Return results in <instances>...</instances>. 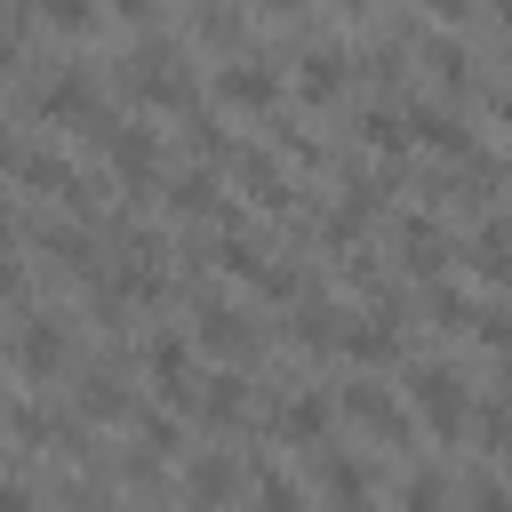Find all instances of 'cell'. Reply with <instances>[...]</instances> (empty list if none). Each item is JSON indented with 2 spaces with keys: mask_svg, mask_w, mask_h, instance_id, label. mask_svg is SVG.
Instances as JSON below:
<instances>
[{
  "mask_svg": "<svg viewBox=\"0 0 512 512\" xmlns=\"http://www.w3.org/2000/svg\"><path fill=\"white\" fill-rule=\"evenodd\" d=\"M408 408H416V424H424L432 440H456V432L472 424V392H464V376H448V368H416V376H408Z\"/></svg>",
  "mask_w": 512,
  "mask_h": 512,
  "instance_id": "6da1fadb",
  "label": "cell"
},
{
  "mask_svg": "<svg viewBox=\"0 0 512 512\" xmlns=\"http://www.w3.org/2000/svg\"><path fill=\"white\" fill-rule=\"evenodd\" d=\"M96 136H104V152H112V168H120L128 184L152 176V128H112V120H96Z\"/></svg>",
  "mask_w": 512,
  "mask_h": 512,
  "instance_id": "7a4b0ae2",
  "label": "cell"
},
{
  "mask_svg": "<svg viewBox=\"0 0 512 512\" xmlns=\"http://www.w3.org/2000/svg\"><path fill=\"white\" fill-rule=\"evenodd\" d=\"M16 360H24V376H32V384H48V376L64 368V328H56V320H24Z\"/></svg>",
  "mask_w": 512,
  "mask_h": 512,
  "instance_id": "3957f363",
  "label": "cell"
},
{
  "mask_svg": "<svg viewBox=\"0 0 512 512\" xmlns=\"http://www.w3.org/2000/svg\"><path fill=\"white\" fill-rule=\"evenodd\" d=\"M216 96H224V104H240V112H256V104H272V96H280V80H272L264 64H224V72H216Z\"/></svg>",
  "mask_w": 512,
  "mask_h": 512,
  "instance_id": "277c9868",
  "label": "cell"
},
{
  "mask_svg": "<svg viewBox=\"0 0 512 512\" xmlns=\"http://www.w3.org/2000/svg\"><path fill=\"white\" fill-rule=\"evenodd\" d=\"M408 136L432 144V152H464V144H472V136L456 128V112H440V104H416V112H408Z\"/></svg>",
  "mask_w": 512,
  "mask_h": 512,
  "instance_id": "5b68a950",
  "label": "cell"
},
{
  "mask_svg": "<svg viewBox=\"0 0 512 512\" xmlns=\"http://www.w3.org/2000/svg\"><path fill=\"white\" fill-rule=\"evenodd\" d=\"M240 192H248L256 208H288V184H280L272 160H240Z\"/></svg>",
  "mask_w": 512,
  "mask_h": 512,
  "instance_id": "8992f818",
  "label": "cell"
},
{
  "mask_svg": "<svg viewBox=\"0 0 512 512\" xmlns=\"http://www.w3.org/2000/svg\"><path fill=\"white\" fill-rule=\"evenodd\" d=\"M344 352L352 360H392L400 336H392V320H360V328H344Z\"/></svg>",
  "mask_w": 512,
  "mask_h": 512,
  "instance_id": "52a82bcc",
  "label": "cell"
},
{
  "mask_svg": "<svg viewBox=\"0 0 512 512\" xmlns=\"http://www.w3.org/2000/svg\"><path fill=\"white\" fill-rule=\"evenodd\" d=\"M296 88H304V96H336V88H344V56H336V48H320V56H304V72H296Z\"/></svg>",
  "mask_w": 512,
  "mask_h": 512,
  "instance_id": "ba28073f",
  "label": "cell"
},
{
  "mask_svg": "<svg viewBox=\"0 0 512 512\" xmlns=\"http://www.w3.org/2000/svg\"><path fill=\"white\" fill-rule=\"evenodd\" d=\"M344 408H352L360 424H376V432H400V408H392L376 384H352V392H344Z\"/></svg>",
  "mask_w": 512,
  "mask_h": 512,
  "instance_id": "9c48e42d",
  "label": "cell"
},
{
  "mask_svg": "<svg viewBox=\"0 0 512 512\" xmlns=\"http://www.w3.org/2000/svg\"><path fill=\"white\" fill-rule=\"evenodd\" d=\"M472 264H480L488 280H504V272H512V232H504V224H488V232L472 240Z\"/></svg>",
  "mask_w": 512,
  "mask_h": 512,
  "instance_id": "30bf717a",
  "label": "cell"
},
{
  "mask_svg": "<svg viewBox=\"0 0 512 512\" xmlns=\"http://www.w3.org/2000/svg\"><path fill=\"white\" fill-rule=\"evenodd\" d=\"M144 360H152V376H160V384H176V376H184V360H192V344H184V336H176V328H160V336H152V352H144Z\"/></svg>",
  "mask_w": 512,
  "mask_h": 512,
  "instance_id": "8fae6325",
  "label": "cell"
},
{
  "mask_svg": "<svg viewBox=\"0 0 512 512\" xmlns=\"http://www.w3.org/2000/svg\"><path fill=\"white\" fill-rule=\"evenodd\" d=\"M280 424H288V440H320V432H328V400H312V392H296Z\"/></svg>",
  "mask_w": 512,
  "mask_h": 512,
  "instance_id": "7c38bea8",
  "label": "cell"
},
{
  "mask_svg": "<svg viewBox=\"0 0 512 512\" xmlns=\"http://www.w3.org/2000/svg\"><path fill=\"white\" fill-rule=\"evenodd\" d=\"M200 344H208V352H248L240 312H208V320H200Z\"/></svg>",
  "mask_w": 512,
  "mask_h": 512,
  "instance_id": "4fadbf2b",
  "label": "cell"
},
{
  "mask_svg": "<svg viewBox=\"0 0 512 512\" xmlns=\"http://www.w3.org/2000/svg\"><path fill=\"white\" fill-rule=\"evenodd\" d=\"M200 408H208L216 424H232V416L248 408V392H240V376H208V392H200Z\"/></svg>",
  "mask_w": 512,
  "mask_h": 512,
  "instance_id": "5bb4252c",
  "label": "cell"
},
{
  "mask_svg": "<svg viewBox=\"0 0 512 512\" xmlns=\"http://www.w3.org/2000/svg\"><path fill=\"white\" fill-rule=\"evenodd\" d=\"M16 176H24V184H40V192H64V184H72V168H64L56 152H32V160H16Z\"/></svg>",
  "mask_w": 512,
  "mask_h": 512,
  "instance_id": "9a60e30c",
  "label": "cell"
},
{
  "mask_svg": "<svg viewBox=\"0 0 512 512\" xmlns=\"http://www.w3.org/2000/svg\"><path fill=\"white\" fill-rule=\"evenodd\" d=\"M168 208H176V216H208V208H216V184H208V176H176Z\"/></svg>",
  "mask_w": 512,
  "mask_h": 512,
  "instance_id": "2e32d148",
  "label": "cell"
},
{
  "mask_svg": "<svg viewBox=\"0 0 512 512\" xmlns=\"http://www.w3.org/2000/svg\"><path fill=\"white\" fill-rule=\"evenodd\" d=\"M32 8H40L48 24H64V32H88V24H96V0H32Z\"/></svg>",
  "mask_w": 512,
  "mask_h": 512,
  "instance_id": "e0dca14e",
  "label": "cell"
},
{
  "mask_svg": "<svg viewBox=\"0 0 512 512\" xmlns=\"http://www.w3.org/2000/svg\"><path fill=\"white\" fill-rule=\"evenodd\" d=\"M360 136H368L376 152H400V144H408V120H392V112H368V128H360Z\"/></svg>",
  "mask_w": 512,
  "mask_h": 512,
  "instance_id": "ac0fdd59",
  "label": "cell"
},
{
  "mask_svg": "<svg viewBox=\"0 0 512 512\" xmlns=\"http://www.w3.org/2000/svg\"><path fill=\"white\" fill-rule=\"evenodd\" d=\"M424 64H432V72H440L448 88H464V48H448V40H432V48H424Z\"/></svg>",
  "mask_w": 512,
  "mask_h": 512,
  "instance_id": "d6986e66",
  "label": "cell"
},
{
  "mask_svg": "<svg viewBox=\"0 0 512 512\" xmlns=\"http://www.w3.org/2000/svg\"><path fill=\"white\" fill-rule=\"evenodd\" d=\"M192 496H232V464H200L192 472Z\"/></svg>",
  "mask_w": 512,
  "mask_h": 512,
  "instance_id": "ffe728a7",
  "label": "cell"
},
{
  "mask_svg": "<svg viewBox=\"0 0 512 512\" xmlns=\"http://www.w3.org/2000/svg\"><path fill=\"white\" fill-rule=\"evenodd\" d=\"M480 344H512V312H480Z\"/></svg>",
  "mask_w": 512,
  "mask_h": 512,
  "instance_id": "44dd1931",
  "label": "cell"
},
{
  "mask_svg": "<svg viewBox=\"0 0 512 512\" xmlns=\"http://www.w3.org/2000/svg\"><path fill=\"white\" fill-rule=\"evenodd\" d=\"M328 488H336V496H360V488H368V480H360V472H352V464H328Z\"/></svg>",
  "mask_w": 512,
  "mask_h": 512,
  "instance_id": "7402d4cb",
  "label": "cell"
},
{
  "mask_svg": "<svg viewBox=\"0 0 512 512\" xmlns=\"http://www.w3.org/2000/svg\"><path fill=\"white\" fill-rule=\"evenodd\" d=\"M112 8H120L128 24H144V16H152V0H112Z\"/></svg>",
  "mask_w": 512,
  "mask_h": 512,
  "instance_id": "603a6c76",
  "label": "cell"
},
{
  "mask_svg": "<svg viewBox=\"0 0 512 512\" xmlns=\"http://www.w3.org/2000/svg\"><path fill=\"white\" fill-rule=\"evenodd\" d=\"M424 8H432V16H464L472 0H424Z\"/></svg>",
  "mask_w": 512,
  "mask_h": 512,
  "instance_id": "cb8c5ba5",
  "label": "cell"
},
{
  "mask_svg": "<svg viewBox=\"0 0 512 512\" xmlns=\"http://www.w3.org/2000/svg\"><path fill=\"white\" fill-rule=\"evenodd\" d=\"M0 296H16V264H0Z\"/></svg>",
  "mask_w": 512,
  "mask_h": 512,
  "instance_id": "d4e9b609",
  "label": "cell"
},
{
  "mask_svg": "<svg viewBox=\"0 0 512 512\" xmlns=\"http://www.w3.org/2000/svg\"><path fill=\"white\" fill-rule=\"evenodd\" d=\"M8 64H16V40H8V32H0V72H8Z\"/></svg>",
  "mask_w": 512,
  "mask_h": 512,
  "instance_id": "484cf974",
  "label": "cell"
},
{
  "mask_svg": "<svg viewBox=\"0 0 512 512\" xmlns=\"http://www.w3.org/2000/svg\"><path fill=\"white\" fill-rule=\"evenodd\" d=\"M496 120H504V128H512V96H504V104H496Z\"/></svg>",
  "mask_w": 512,
  "mask_h": 512,
  "instance_id": "4316f807",
  "label": "cell"
},
{
  "mask_svg": "<svg viewBox=\"0 0 512 512\" xmlns=\"http://www.w3.org/2000/svg\"><path fill=\"white\" fill-rule=\"evenodd\" d=\"M336 8H368V0H336Z\"/></svg>",
  "mask_w": 512,
  "mask_h": 512,
  "instance_id": "83f0119b",
  "label": "cell"
},
{
  "mask_svg": "<svg viewBox=\"0 0 512 512\" xmlns=\"http://www.w3.org/2000/svg\"><path fill=\"white\" fill-rule=\"evenodd\" d=\"M496 8H504V24H512V0H496Z\"/></svg>",
  "mask_w": 512,
  "mask_h": 512,
  "instance_id": "f1b7e54d",
  "label": "cell"
}]
</instances>
